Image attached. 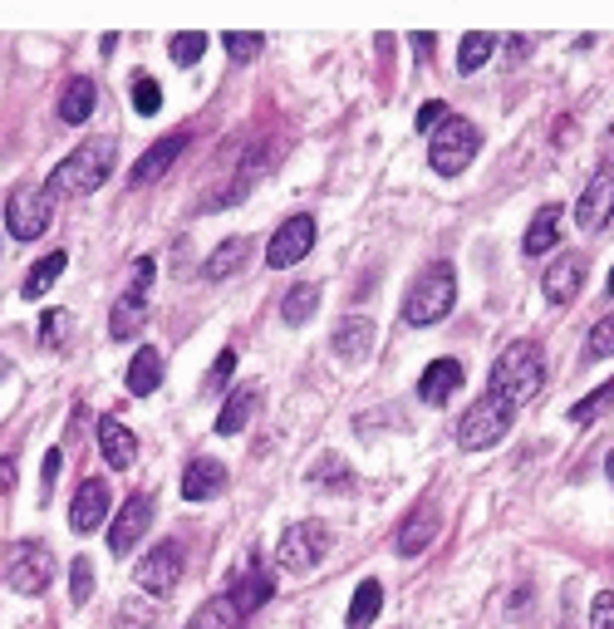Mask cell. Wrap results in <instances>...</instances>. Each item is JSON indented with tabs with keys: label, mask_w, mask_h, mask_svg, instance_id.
Here are the masks:
<instances>
[{
	"label": "cell",
	"mask_w": 614,
	"mask_h": 629,
	"mask_svg": "<svg viewBox=\"0 0 614 629\" xmlns=\"http://www.w3.org/2000/svg\"><path fill=\"white\" fill-rule=\"evenodd\" d=\"M113 163H119V139H84L65 163L50 173L45 197H89L109 183Z\"/></svg>",
	"instance_id": "6da1fadb"
},
{
	"label": "cell",
	"mask_w": 614,
	"mask_h": 629,
	"mask_svg": "<svg viewBox=\"0 0 614 629\" xmlns=\"http://www.w3.org/2000/svg\"><path fill=\"white\" fill-rule=\"evenodd\" d=\"M541 389H546V354H541V344H531V340L506 344V350L496 354V364H492V394L502 398V404L522 408V404H531Z\"/></svg>",
	"instance_id": "7a4b0ae2"
},
{
	"label": "cell",
	"mask_w": 614,
	"mask_h": 629,
	"mask_svg": "<svg viewBox=\"0 0 614 629\" xmlns=\"http://www.w3.org/2000/svg\"><path fill=\"white\" fill-rule=\"evenodd\" d=\"M452 300H458V276H452L448 261H438V266H428L418 280H413V290L404 300V320L413 330H428V324L448 320Z\"/></svg>",
	"instance_id": "3957f363"
},
{
	"label": "cell",
	"mask_w": 614,
	"mask_h": 629,
	"mask_svg": "<svg viewBox=\"0 0 614 629\" xmlns=\"http://www.w3.org/2000/svg\"><path fill=\"white\" fill-rule=\"evenodd\" d=\"M0 581L15 595H45L50 581H55V555H50L45 541H15L0 561Z\"/></svg>",
	"instance_id": "277c9868"
},
{
	"label": "cell",
	"mask_w": 614,
	"mask_h": 629,
	"mask_svg": "<svg viewBox=\"0 0 614 629\" xmlns=\"http://www.w3.org/2000/svg\"><path fill=\"white\" fill-rule=\"evenodd\" d=\"M512 423H516V408L512 404H502L496 394H482L478 404L462 413V423H458V443L468 448V453H482V448H496L506 433H512Z\"/></svg>",
	"instance_id": "5b68a950"
},
{
	"label": "cell",
	"mask_w": 614,
	"mask_h": 629,
	"mask_svg": "<svg viewBox=\"0 0 614 629\" xmlns=\"http://www.w3.org/2000/svg\"><path fill=\"white\" fill-rule=\"evenodd\" d=\"M482 148V133L472 129L468 119H442L438 129H432V148H428V163H432V173H442V177H458V173H468V163L478 157Z\"/></svg>",
	"instance_id": "8992f818"
},
{
	"label": "cell",
	"mask_w": 614,
	"mask_h": 629,
	"mask_svg": "<svg viewBox=\"0 0 614 629\" xmlns=\"http://www.w3.org/2000/svg\"><path fill=\"white\" fill-rule=\"evenodd\" d=\"M325 551H330V527L325 521H295L275 541V565L290 575H305L325 561Z\"/></svg>",
	"instance_id": "52a82bcc"
},
{
	"label": "cell",
	"mask_w": 614,
	"mask_h": 629,
	"mask_svg": "<svg viewBox=\"0 0 614 629\" xmlns=\"http://www.w3.org/2000/svg\"><path fill=\"white\" fill-rule=\"evenodd\" d=\"M153 256H138L133 266V286L119 296V306H113V320H109V334L113 340H133L138 330L147 324V290H153Z\"/></svg>",
	"instance_id": "ba28073f"
},
{
	"label": "cell",
	"mask_w": 614,
	"mask_h": 629,
	"mask_svg": "<svg viewBox=\"0 0 614 629\" xmlns=\"http://www.w3.org/2000/svg\"><path fill=\"white\" fill-rule=\"evenodd\" d=\"M133 581H138V591L153 595V600L173 595L177 581H183V547H177V541H163L157 551H147L143 561L133 565Z\"/></svg>",
	"instance_id": "9c48e42d"
},
{
	"label": "cell",
	"mask_w": 614,
	"mask_h": 629,
	"mask_svg": "<svg viewBox=\"0 0 614 629\" xmlns=\"http://www.w3.org/2000/svg\"><path fill=\"white\" fill-rule=\"evenodd\" d=\"M310 246H315V217H305V212L285 217V222L275 227L271 246H266L271 271H290V266H300V261L310 256Z\"/></svg>",
	"instance_id": "30bf717a"
},
{
	"label": "cell",
	"mask_w": 614,
	"mask_h": 629,
	"mask_svg": "<svg viewBox=\"0 0 614 629\" xmlns=\"http://www.w3.org/2000/svg\"><path fill=\"white\" fill-rule=\"evenodd\" d=\"M6 227L15 241H35L50 232V197L35 192V187H20L6 202Z\"/></svg>",
	"instance_id": "8fae6325"
},
{
	"label": "cell",
	"mask_w": 614,
	"mask_h": 629,
	"mask_svg": "<svg viewBox=\"0 0 614 629\" xmlns=\"http://www.w3.org/2000/svg\"><path fill=\"white\" fill-rule=\"evenodd\" d=\"M610 217H614V167L590 177V187L580 192V202H575V227L585 236H595V232H605V227H610Z\"/></svg>",
	"instance_id": "7c38bea8"
},
{
	"label": "cell",
	"mask_w": 614,
	"mask_h": 629,
	"mask_svg": "<svg viewBox=\"0 0 614 629\" xmlns=\"http://www.w3.org/2000/svg\"><path fill=\"white\" fill-rule=\"evenodd\" d=\"M103 517H109V482H103V477L79 482V492H74V507H69V527L79 531V537H89V531L103 527Z\"/></svg>",
	"instance_id": "4fadbf2b"
},
{
	"label": "cell",
	"mask_w": 614,
	"mask_h": 629,
	"mask_svg": "<svg viewBox=\"0 0 614 629\" xmlns=\"http://www.w3.org/2000/svg\"><path fill=\"white\" fill-rule=\"evenodd\" d=\"M147 527H153V501H147V497H129L119 507V517H113V527H109V551L113 555L133 551L138 541H143Z\"/></svg>",
	"instance_id": "5bb4252c"
},
{
	"label": "cell",
	"mask_w": 614,
	"mask_h": 629,
	"mask_svg": "<svg viewBox=\"0 0 614 629\" xmlns=\"http://www.w3.org/2000/svg\"><path fill=\"white\" fill-rule=\"evenodd\" d=\"M585 266H590V261L580 256V251H566V256L546 271V300L556 310H566L570 300L580 296V286H585Z\"/></svg>",
	"instance_id": "9a60e30c"
},
{
	"label": "cell",
	"mask_w": 614,
	"mask_h": 629,
	"mask_svg": "<svg viewBox=\"0 0 614 629\" xmlns=\"http://www.w3.org/2000/svg\"><path fill=\"white\" fill-rule=\"evenodd\" d=\"M99 453L113 472H129L138 463V438L129 433V423H119L113 413L99 418Z\"/></svg>",
	"instance_id": "2e32d148"
},
{
	"label": "cell",
	"mask_w": 614,
	"mask_h": 629,
	"mask_svg": "<svg viewBox=\"0 0 614 629\" xmlns=\"http://www.w3.org/2000/svg\"><path fill=\"white\" fill-rule=\"evenodd\" d=\"M432 537H438V507H428V501H418V507L408 511V521L398 527L394 547L398 555H423L432 547Z\"/></svg>",
	"instance_id": "e0dca14e"
},
{
	"label": "cell",
	"mask_w": 614,
	"mask_h": 629,
	"mask_svg": "<svg viewBox=\"0 0 614 629\" xmlns=\"http://www.w3.org/2000/svg\"><path fill=\"white\" fill-rule=\"evenodd\" d=\"M256 408H261V389H256V384H241V389H231V398L221 404V413H217V433L221 438L246 433V423L256 418Z\"/></svg>",
	"instance_id": "ac0fdd59"
},
{
	"label": "cell",
	"mask_w": 614,
	"mask_h": 629,
	"mask_svg": "<svg viewBox=\"0 0 614 629\" xmlns=\"http://www.w3.org/2000/svg\"><path fill=\"white\" fill-rule=\"evenodd\" d=\"M462 389V364L458 360H432L428 369H423V379H418V398L423 404H448L452 394Z\"/></svg>",
	"instance_id": "d6986e66"
},
{
	"label": "cell",
	"mask_w": 614,
	"mask_h": 629,
	"mask_svg": "<svg viewBox=\"0 0 614 629\" xmlns=\"http://www.w3.org/2000/svg\"><path fill=\"white\" fill-rule=\"evenodd\" d=\"M183 148H187V133H183V129L167 133V139H157L153 148H147V153L133 163V183H138V187H143V183H157V177L173 167V157L183 153Z\"/></svg>",
	"instance_id": "ffe728a7"
},
{
	"label": "cell",
	"mask_w": 614,
	"mask_h": 629,
	"mask_svg": "<svg viewBox=\"0 0 614 629\" xmlns=\"http://www.w3.org/2000/svg\"><path fill=\"white\" fill-rule=\"evenodd\" d=\"M227 492V467L217 463V457H197L193 467L183 472V497L187 501H211Z\"/></svg>",
	"instance_id": "44dd1931"
},
{
	"label": "cell",
	"mask_w": 614,
	"mask_h": 629,
	"mask_svg": "<svg viewBox=\"0 0 614 629\" xmlns=\"http://www.w3.org/2000/svg\"><path fill=\"white\" fill-rule=\"evenodd\" d=\"M246 261H251V236H227V241H221V246L202 261V276H207V280H227V276H237Z\"/></svg>",
	"instance_id": "7402d4cb"
},
{
	"label": "cell",
	"mask_w": 614,
	"mask_h": 629,
	"mask_svg": "<svg viewBox=\"0 0 614 629\" xmlns=\"http://www.w3.org/2000/svg\"><path fill=\"white\" fill-rule=\"evenodd\" d=\"M560 217H566V207H560V202H546L541 212L531 217V227H526V236H522V251H526V256H546V251L556 246Z\"/></svg>",
	"instance_id": "603a6c76"
},
{
	"label": "cell",
	"mask_w": 614,
	"mask_h": 629,
	"mask_svg": "<svg viewBox=\"0 0 614 629\" xmlns=\"http://www.w3.org/2000/svg\"><path fill=\"white\" fill-rule=\"evenodd\" d=\"M163 354L153 350V344H143V350L133 354V364H129V394L133 398H143V394H153L157 384H163Z\"/></svg>",
	"instance_id": "cb8c5ba5"
},
{
	"label": "cell",
	"mask_w": 614,
	"mask_h": 629,
	"mask_svg": "<svg viewBox=\"0 0 614 629\" xmlns=\"http://www.w3.org/2000/svg\"><path fill=\"white\" fill-rule=\"evenodd\" d=\"M369 344H374V320H369V314H354V320H344L340 330H335V354H340V360H364Z\"/></svg>",
	"instance_id": "d4e9b609"
},
{
	"label": "cell",
	"mask_w": 614,
	"mask_h": 629,
	"mask_svg": "<svg viewBox=\"0 0 614 629\" xmlns=\"http://www.w3.org/2000/svg\"><path fill=\"white\" fill-rule=\"evenodd\" d=\"M379 610H384V585L379 581H364L354 591V600H349V615H344V629H369L379 620Z\"/></svg>",
	"instance_id": "484cf974"
},
{
	"label": "cell",
	"mask_w": 614,
	"mask_h": 629,
	"mask_svg": "<svg viewBox=\"0 0 614 629\" xmlns=\"http://www.w3.org/2000/svg\"><path fill=\"white\" fill-rule=\"evenodd\" d=\"M94 103H99V89H94V79H69L65 99H59V119L65 123H84L94 113Z\"/></svg>",
	"instance_id": "4316f807"
},
{
	"label": "cell",
	"mask_w": 614,
	"mask_h": 629,
	"mask_svg": "<svg viewBox=\"0 0 614 629\" xmlns=\"http://www.w3.org/2000/svg\"><path fill=\"white\" fill-rule=\"evenodd\" d=\"M241 620H246V615L237 610V600H231V595H217V600H207L202 610L187 620V629H237Z\"/></svg>",
	"instance_id": "83f0119b"
},
{
	"label": "cell",
	"mask_w": 614,
	"mask_h": 629,
	"mask_svg": "<svg viewBox=\"0 0 614 629\" xmlns=\"http://www.w3.org/2000/svg\"><path fill=\"white\" fill-rule=\"evenodd\" d=\"M65 266H69V256H65V251H50V256L40 261V266L25 276V286H20V296H25V300H40L50 286H55L59 276H65Z\"/></svg>",
	"instance_id": "f1b7e54d"
},
{
	"label": "cell",
	"mask_w": 614,
	"mask_h": 629,
	"mask_svg": "<svg viewBox=\"0 0 614 629\" xmlns=\"http://www.w3.org/2000/svg\"><path fill=\"white\" fill-rule=\"evenodd\" d=\"M315 310H320V286H315V280H300V286H290V296L281 300V320H285V324H305Z\"/></svg>",
	"instance_id": "f546056e"
},
{
	"label": "cell",
	"mask_w": 614,
	"mask_h": 629,
	"mask_svg": "<svg viewBox=\"0 0 614 629\" xmlns=\"http://www.w3.org/2000/svg\"><path fill=\"white\" fill-rule=\"evenodd\" d=\"M231 600H237V610H241V615H251L256 605H266V600H271V575L251 571V575H241V581H231Z\"/></svg>",
	"instance_id": "4dcf8cb0"
},
{
	"label": "cell",
	"mask_w": 614,
	"mask_h": 629,
	"mask_svg": "<svg viewBox=\"0 0 614 629\" xmlns=\"http://www.w3.org/2000/svg\"><path fill=\"white\" fill-rule=\"evenodd\" d=\"M614 408V379L600 384L590 398H580V404H570V423H595V418H605Z\"/></svg>",
	"instance_id": "1f68e13d"
},
{
	"label": "cell",
	"mask_w": 614,
	"mask_h": 629,
	"mask_svg": "<svg viewBox=\"0 0 614 629\" xmlns=\"http://www.w3.org/2000/svg\"><path fill=\"white\" fill-rule=\"evenodd\" d=\"M492 49H496V35H468V40L458 45V69H462V75L482 69L486 59H492Z\"/></svg>",
	"instance_id": "d6a6232c"
},
{
	"label": "cell",
	"mask_w": 614,
	"mask_h": 629,
	"mask_svg": "<svg viewBox=\"0 0 614 629\" xmlns=\"http://www.w3.org/2000/svg\"><path fill=\"white\" fill-rule=\"evenodd\" d=\"M167 55H173V65H197V59L207 55V35L202 30H183V35H173Z\"/></svg>",
	"instance_id": "836d02e7"
},
{
	"label": "cell",
	"mask_w": 614,
	"mask_h": 629,
	"mask_svg": "<svg viewBox=\"0 0 614 629\" xmlns=\"http://www.w3.org/2000/svg\"><path fill=\"white\" fill-rule=\"evenodd\" d=\"M585 360H614V314H605L600 324H590V334H585Z\"/></svg>",
	"instance_id": "e575fe53"
},
{
	"label": "cell",
	"mask_w": 614,
	"mask_h": 629,
	"mask_svg": "<svg viewBox=\"0 0 614 629\" xmlns=\"http://www.w3.org/2000/svg\"><path fill=\"white\" fill-rule=\"evenodd\" d=\"M221 40H227V55L237 59V65H246V59H256L261 49H266V35H256V30H241V35L231 30V35H221Z\"/></svg>",
	"instance_id": "d590c367"
},
{
	"label": "cell",
	"mask_w": 614,
	"mask_h": 629,
	"mask_svg": "<svg viewBox=\"0 0 614 629\" xmlns=\"http://www.w3.org/2000/svg\"><path fill=\"white\" fill-rule=\"evenodd\" d=\"M310 482H320V487H335V492H344L349 487V482H354V477H349V467H344V457H320V463H315L310 467Z\"/></svg>",
	"instance_id": "8d00e7d4"
},
{
	"label": "cell",
	"mask_w": 614,
	"mask_h": 629,
	"mask_svg": "<svg viewBox=\"0 0 614 629\" xmlns=\"http://www.w3.org/2000/svg\"><path fill=\"white\" fill-rule=\"evenodd\" d=\"M69 600L74 605H89L94 600V565H89V555H79V561L69 565Z\"/></svg>",
	"instance_id": "74e56055"
},
{
	"label": "cell",
	"mask_w": 614,
	"mask_h": 629,
	"mask_svg": "<svg viewBox=\"0 0 614 629\" xmlns=\"http://www.w3.org/2000/svg\"><path fill=\"white\" fill-rule=\"evenodd\" d=\"M133 109L138 113H157V109H163V89H157L153 75H133Z\"/></svg>",
	"instance_id": "f35d334b"
},
{
	"label": "cell",
	"mask_w": 614,
	"mask_h": 629,
	"mask_svg": "<svg viewBox=\"0 0 614 629\" xmlns=\"http://www.w3.org/2000/svg\"><path fill=\"white\" fill-rule=\"evenodd\" d=\"M65 320H69V310L40 314V350H59V344H65Z\"/></svg>",
	"instance_id": "ab89813d"
},
{
	"label": "cell",
	"mask_w": 614,
	"mask_h": 629,
	"mask_svg": "<svg viewBox=\"0 0 614 629\" xmlns=\"http://www.w3.org/2000/svg\"><path fill=\"white\" fill-rule=\"evenodd\" d=\"M590 629H614V591H600L590 605Z\"/></svg>",
	"instance_id": "60d3db41"
},
{
	"label": "cell",
	"mask_w": 614,
	"mask_h": 629,
	"mask_svg": "<svg viewBox=\"0 0 614 629\" xmlns=\"http://www.w3.org/2000/svg\"><path fill=\"white\" fill-rule=\"evenodd\" d=\"M442 119H448V103H442V99H432V103H423V109H418V119H413V129H418V133H432Z\"/></svg>",
	"instance_id": "b9f144b4"
},
{
	"label": "cell",
	"mask_w": 614,
	"mask_h": 629,
	"mask_svg": "<svg viewBox=\"0 0 614 629\" xmlns=\"http://www.w3.org/2000/svg\"><path fill=\"white\" fill-rule=\"evenodd\" d=\"M231 369H237V350H221V360L211 364V374H207V389H221V384L231 379Z\"/></svg>",
	"instance_id": "7bdbcfd3"
},
{
	"label": "cell",
	"mask_w": 614,
	"mask_h": 629,
	"mask_svg": "<svg viewBox=\"0 0 614 629\" xmlns=\"http://www.w3.org/2000/svg\"><path fill=\"white\" fill-rule=\"evenodd\" d=\"M59 463H65V453H59V448H50V453H45V472H40V501H45V497H50V487H55Z\"/></svg>",
	"instance_id": "ee69618b"
},
{
	"label": "cell",
	"mask_w": 614,
	"mask_h": 629,
	"mask_svg": "<svg viewBox=\"0 0 614 629\" xmlns=\"http://www.w3.org/2000/svg\"><path fill=\"white\" fill-rule=\"evenodd\" d=\"M408 40H413V55H418V59L438 55V40H432V35H408Z\"/></svg>",
	"instance_id": "f6af8a7d"
},
{
	"label": "cell",
	"mask_w": 614,
	"mask_h": 629,
	"mask_svg": "<svg viewBox=\"0 0 614 629\" xmlns=\"http://www.w3.org/2000/svg\"><path fill=\"white\" fill-rule=\"evenodd\" d=\"M119 620H123V625H133V629H147V610H138V605H123Z\"/></svg>",
	"instance_id": "bcb514c9"
},
{
	"label": "cell",
	"mask_w": 614,
	"mask_h": 629,
	"mask_svg": "<svg viewBox=\"0 0 614 629\" xmlns=\"http://www.w3.org/2000/svg\"><path fill=\"white\" fill-rule=\"evenodd\" d=\"M15 487V457H0V497Z\"/></svg>",
	"instance_id": "7dc6e473"
},
{
	"label": "cell",
	"mask_w": 614,
	"mask_h": 629,
	"mask_svg": "<svg viewBox=\"0 0 614 629\" xmlns=\"http://www.w3.org/2000/svg\"><path fill=\"white\" fill-rule=\"evenodd\" d=\"M605 472H610V482H614V453L605 457Z\"/></svg>",
	"instance_id": "c3c4849f"
},
{
	"label": "cell",
	"mask_w": 614,
	"mask_h": 629,
	"mask_svg": "<svg viewBox=\"0 0 614 629\" xmlns=\"http://www.w3.org/2000/svg\"><path fill=\"white\" fill-rule=\"evenodd\" d=\"M610 296H614V271H610Z\"/></svg>",
	"instance_id": "681fc988"
},
{
	"label": "cell",
	"mask_w": 614,
	"mask_h": 629,
	"mask_svg": "<svg viewBox=\"0 0 614 629\" xmlns=\"http://www.w3.org/2000/svg\"><path fill=\"white\" fill-rule=\"evenodd\" d=\"M0 374H6V360H0Z\"/></svg>",
	"instance_id": "f907efd6"
}]
</instances>
